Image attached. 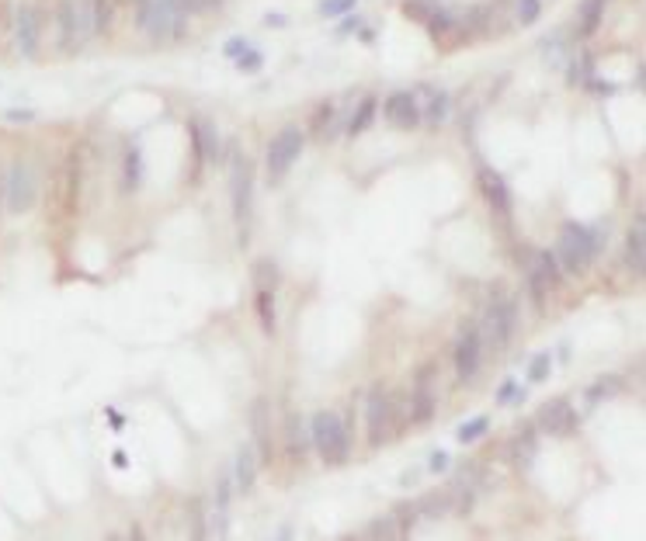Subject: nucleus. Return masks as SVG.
Returning a JSON list of instances; mask_svg holds the SVG:
<instances>
[{
  "label": "nucleus",
  "instance_id": "obj_1",
  "mask_svg": "<svg viewBox=\"0 0 646 541\" xmlns=\"http://www.w3.org/2000/svg\"><path fill=\"white\" fill-rule=\"evenodd\" d=\"M310 444L317 448L323 465L337 469L352 458V430L334 410H317L310 420Z\"/></svg>",
  "mask_w": 646,
  "mask_h": 541
},
{
  "label": "nucleus",
  "instance_id": "obj_2",
  "mask_svg": "<svg viewBox=\"0 0 646 541\" xmlns=\"http://www.w3.org/2000/svg\"><path fill=\"white\" fill-rule=\"evenodd\" d=\"M601 243L605 236L598 229L581 226V223H566L559 229V247H557V264L559 271H570V275H581L588 271L591 264L601 254Z\"/></svg>",
  "mask_w": 646,
  "mask_h": 541
},
{
  "label": "nucleus",
  "instance_id": "obj_3",
  "mask_svg": "<svg viewBox=\"0 0 646 541\" xmlns=\"http://www.w3.org/2000/svg\"><path fill=\"white\" fill-rule=\"evenodd\" d=\"M38 201V171L31 160H14L4 171V212L25 216Z\"/></svg>",
  "mask_w": 646,
  "mask_h": 541
},
{
  "label": "nucleus",
  "instance_id": "obj_4",
  "mask_svg": "<svg viewBox=\"0 0 646 541\" xmlns=\"http://www.w3.org/2000/svg\"><path fill=\"white\" fill-rule=\"evenodd\" d=\"M230 199H234V219L240 226V243L247 247V229L254 216V167L243 153L230 156Z\"/></svg>",
  "mask_w": 646,
  "mask_h": 541
},
{
  "label": "nucleus",
  "instance_id": "obj_5",
  "mask_svg": "<svg viewBox=\"0 0 646 541\" xmlns=\"http://www.w3.org/2000/svg\"><path fill=\"white\" fill-rule=\"evenodd\" d=\"M483 326H487V341L494 343V351L507 347V341L514 337V330H518V306H514V299H511L504 288H497V292L490 295Z\"/></svg>",
  "mask_w": 646,
  "mask_h": 541
},
{
  "label": "nucleus",
  "instance_id": "obj_6",
  "mask_svg": "<svg viewBox=\"0 0 646 541\" xmlns=\"http://www.w3.org/2000/svg\"><path fill=\"white\" fill-rule=\"evenodd\" d=\"M275 292H278V267L271 260H258L254 264V306H258V319L268 337H275V330H278Z\"/></svg>",
  "mask_w": 646,
  "mask_h": 541
},
{
  "label": "nucleus",
  "instance_id": "obj_7",
  "mask_svg": "<svg viewBox=\"0 0 646 541\" xmlns=\"http://www.w3.org/2000/svg\"><path fill=\"white\" fill-rule=\"evenodd\" d=\"M365 424H369V444H372V448H382V444L393 437V427H396V402H393V396H389L382 385H372V389H369V399H365Z\"/></svg>",
  "mask_w": 646,
  "mask_h": 541
},
{
  "label": "nucleus",
  "instance_id": "obj_8",
  "mask_svg": "<svg viewBox=\"0 0 646 541\" xmlns=\"http://www.w3.org/2000/svg\"><path fill=\"white\" fill-rule=\"evenodd\" d=\"M452 361H455V378H459V382H472V378H476V371L483 365V326H480L476 319H470V323L459 330Z\"/></svg>",
  "mask_w": 646,
  "mask_h": 541
},
{
  "label": "nucleus",
  "instance_id": "obj_9",
  "mask_svg": "<svg viewBox=\"0 0 646 541\" xmlns=\"http://www.w3.org/2000/svg\"><path fill=\"white\" fill-rule=\"evenodd\" d=\"M299 153H302V132H299L295 125H285L282 132H275L271 143H268V177H271V181H282L285 173L293 171Z\"/></svg>",
  "mask_w": 646,
  "mask_h": 541
},
{
  "label": "nucleus",
  "instance_id": "obj_10",
  "mask_svg": "<svg viewBox=\"0 0 646 541\" xmlns=\"http://www.w3.org/2000/svg\"><path fill=\"white\" fill-rule=\"evenodd\" d=\"M525 278H529L531 306H535V309H542V306H546V295H549V288L559 285L557 254H549V250H535V254H531V260L525 264Z\"/></svg>",
  "mask_w": 646,
  "mask_h": 541
},
{
  "label": "nucleus",
  "instance_id": "obj_11",
  "mask_svg": "<svg viewBox=\"0 0 646 541\" xmlns=\"http://www.w3.org/2000/svg\"><path fill=\"white\" fill-rule=\"evenodd\" d=\"M59 29H63V49H81L90 35V7L84 0H63L59 4Z\"/></svg>",
  "mask_w": 646,
  "mask_h": 541
},
{
  "label": "nucleus",
  "instance_id": "obj_12",
  "mask_svg": "<svg viewBox=\"0 0 646 541\" xmlns=\"http://www.w3.org/2000/svg\"><path fill=\"white\" fill-rule=\"evenodd\" d=\"M435 365H424L413 378L411 389V424H428L438 410V396H435Z\"/></svg>",
  "mask_w": 646,
  "mask_h": 541
},
{
  "label": "nucleus",
  "instance_id": "obj_13",
  "mask_svg": "<svg viewBox=\"0 0 646 541\" xmlns=\"http://www.w3.org/2000/svg\"><path fill=\"white\" fill-rule=\"evenodd\" d=\"M539 427L553 437H570L581 427V417L577 410L570 406V399H549L542 410H539Z\"/></svg>",
  "mask_w": 646,
  "mask_h": 541
},
{
  "label": "nucleus",
  "instance_id": "obj_14",
  "mask_svg": "<svg viewBox=\"0 0 646 541\" xmlns=\"http://www.w3.org/2000/svg\"><path fill=\"white\" fill-rule=\"evenodd\" d=\"M247 420H251V430H254V455L258 461H271L275 455V441H271V402L265 396H258L251 402V413H247Z\"/></svg>",
  "mask_w": 646,
  "mask_h": 541
},
{
  "label": "nucleus",
  "instance_id": "obj_15",
  "mask_svg": "<svg viewBox=\"0 0 646 541\" xmlns=\"http://www.w3.org/2000/svg\"><path fill=\"white\" fill-rule=\"evenodd\" d=\"M382 114H386V122L396 125V129H417V125H421V101H417L413 94H407V90H396V94L386 97Z\"/></svg>",
  "mask_w": 646,
  "mask_h": 541
},
{
  "label": "nucleus",
  "instance_id": "obj_16",
  "mask_svg": "<svg viewBox=\"0 0 646 541\" xmlns=\"http://www.w3.org/2000/svg\"><path fill=\"white\" fill-rule=\"evenodd\" d=\"M38 14H35V7L31 4H21L18 11H14V42H18V53L21 56H35L38 53Z\"/></svg>",
  "mask_w": 646,
  "mask_h": 541
},
{
  "label": "nucleus",
  "instance_id": "obj_17",
  "mask_svg": "<svg viewBox=\"0 0 646 541\" xmlns=\"http://www.w3.org/2000/svg\"><path fill=\"white\" fill-rule=\"evenodd\" d=\"M230 496H234V479H230V472H223L216 479V507H212V535L219 541L230 531Z\"/></svg>",
  "mask_w": 646,
  "mask_h": 541
},
{
  "label": "nucleus",
  "instance_id": "obj_18",
  "mask_svg": "<svg viewBox=\"0 0 646 541\" xmlns=\"http://www.w3.org/2000/svg\"><path fill=\"white\" fill-rule=\"evenodd\" d=\"M480 188L487 195V205L497 212V216H511V191H507V181L497 171H483L480 173Z\"/></svg>",
  "mask_w": 646,
  "mask_h": 541
},
{
  "label": "nucleus",
  "instance_id": "obj_19",
  "mask_svg": "<svg viewBox=\"0 0 646 541\" xmlns=\"http://www.w3.org/2000/svg\"><path fill=\"white\" fill-rule=\"evenodd\" d=\"M258 465H261V461H258V455H254V448H251V444H243V448L236 452L234 483L243 496H251V493H254V483H258Z\"/></svg>",
  "mask_w": 646,
  "mask_h": 541
},
{
  "label": "nucleus",
  "instance_id": "obj_20",
  "mask_svg": "<svg viewBox=\"0 0 646 541\" xmlns=\"http://www.w3.org/2000/svg\"><path fill=\"white\" fill-rule=\"evenodd\" d=\"M625 264L636 271V275H643L646 267V226H643V212L636 216V223L629 229V236H625Z\"/></svg>",
  "mask_w": 646,
  "mask_h": 541
},
{
  "label": "nucleus",
  "instance_id": "obj_21",
  "mask_svg": "<svg viewBox=\"0 0 646 541\" xmlns=\"http://www.w3.org/2000/svg\"><path fill=\"white\" fill-rule=\"evenodd\" d=\"M285 448H289L293 461H302L310 452V427L299 413H289V420H285Z\"/></svg>",
  "mask_w": 646,
  "mask_h": 541
},
{
  "label": "nucleus",
  "instance_id": "obj_22",
  "mask_svg": "<svg viewBox=\"0 0 646 541\" xmlns=\"http://www.w3.org/2000/svg\"><path fill=\"white\" fill-rule=\"evenodd\" d=\"M77 199H81V160L70 156L66 167H63V208L73 212V208H77Z\"/></svg>",
  "mask_w": 646,
  "mask_h": 541
},
{
  "label": "nucleus",
  "instance_id": "obj_23",
  "mask_svg": "<svg viewBox=\"0 0 646 541\" xmlns=\"http://www.w3.org/2000/svg\"><path fill=\"white\" fill-rule=\"evenodd\" d=\"M140 184H143V153L140 146H129L122 164V191H140Z\"/></svg>",
  "mask_w": 646,
  "mask_h": 541
},
{
  "label": "nucleus",
  "instance_id": "obj_24",
  "mask_svg": "<svg viewBox=\"0 0 646 541\" xmlns=\"http://www.w3.org/2000/svg\"><path fill=\"white\" fill-rule=\"evenodd\" d=\"M188 541H208V513L202 496L188 500Z\"/></svg>",
  "mask_w": 646,
  "mask_h": 541
},
{
  "label": "nucleus",
  "instance_id": "obj_25",
  "mask_svg": "<svg viewBox=\"0 0 646 541\" xmlns=\"http://www.w3.org/2000/svg\"><path fill=\"white\" fill-rule=\"evenodd\" d=\"M369 541H404L400 538V528H396V520H393V513H382L376 517L372 524H369Z\"/></svg>",
  "mask_w": 646,
  "mask_h": 541
},
{
  "label": "nucleus",
  "instance_id": "obj_26",
  "mask_svg": "<svg viewBox=\"0 0 646 541\" xmlns=\"http://www.w3.org/2000/svg\"><path fill=\"white\" fill-rule=\"evenodd\" d=\"M487 430H490V417L480 413V417H472V420H466L463 427L455 430V441H459V444H472V441H480Z\"/></svg>",
  "mask_w": 646,
  "mask_h": 541
},
{
  "label": "nucleus",
  "instance_id": "obj_27",
  "mask_svg": "<svg viewBox=\"0 0 646 541\" xmlns=\"http://www.w3.org/2000/svg\"><path fill=\"white\" fill-rule=\"evenodd\" d=\"M372 118H376V97H365L361 101V108L352 114V122H348V136H361L369 125H372Z\"/></svg>",
  "mask_w": 646,
  "mask_h": 541
},
{
  "label": "nucleus",
  "instance_id": "obj_28",
  "mask_svg": "<svg viewBox=\"0 0 646 541\" xmlns=\"http://www.w3.org/2000/svg\"><path fill=\"white\" fill-rule=\"evenodd\" d=\"M112 4L115 0H90V31H105L112 25Z\"/></svg>",
  "mask_w": 646,
  "mask_h": 541
},
{
  "label": "nucleus",
  "instance_id": "obj_29",
  "mask_svg": "<svg viewBox=\"0 0 646 541\" xmlns=\"http://www.w3.org/2000/svg\"><path fill=\"white\" fill-rule=\"evenodd\" d=\"M417 503H400L396 511H393V520H396V528H400V538H407L413 531V524H417Z\"/></svg>",
  "mask_w": 646,
  "mask_h": 541
},
{
  "label": "nucleus",
  "instance_id": "obj_30",
  "mask_svg": "<svg viewBox=\"0 0 646 541\" xmlns=\"http://www.w3.org/2000/svg\"><path fill=\"white\" fill-rule=\"evenodd\" d=\"M549 371H553V354L549 351H542V354H535L531 358V365H529V382H546L549 378Z\"/></svg>",
  "mask_w": 646,
  "mask_h": 541
},
{
  "label": "nucleus",
  "instance_id": "obj_31",
  "mask_svg": "<svg viewBox=\"0 0 646 541\" xmlns=\"http://www.w3.org/2000/svg\"><path fill=\"white\" fill-rule=\"evenodd\" d=\"M601 11H605V0H584V7H581V14H584L581 31H584V35H591V31L598 29V21H601Z\"/></svg>",
  "mask_w": 646,
  "mask_h": 541
},
{
  "label": "nucleus",
  "instance_id": "obj_32",
  "mask_svg": "<svg viewBox=\"0 0 646 541\" xmlns=\"http://www.w3.org/2000/svg\"><path fill=\"white\" fill-rule=\"evenodd\" d=\"M531 455H535V427H522V437L514 441V458H518V465L522 461L529 465Z\"/></svg>",
  "mask_w": 646,
  "mask_h": 541
},
{
  "label": "nucleus",
  "instance_id": "obj_33",
  "mask_svg": "<svg viewBox=\"0 0 646 541\" xmlns=\"http://www.w3.org/2000/svg\"><path fill=\"white\" fill-rule=\"evenodd\" d=\"M612 393H618V378L616 375H608V378H598L594 385L588 389V402H601V399H608Z\"/></svg>",
  "mask_w": 646,
  "mask_h": 541
},
{
  "label": "nucleus",
  "instance_id": "obj_34",
  "mask_svg": "<svg viewBox=\"0 0 646 541\" xmlns=\"http://www.w3.org/2000/svg\"><path fill=\"white\" fill-rule=\"evenodd\" d=\"M445 112H448V97L438 90V94H431V105H428V112L421 114V118H428V125H438Z\"/></svg>",
  "mask_w": 646,
  "mask_h": 541
},
{
  "label": "nucleus",
  "instance_id": "obj_35",
  "mask_svg": "<svg viewBox=\"0 0 646 541\" xmlns=\"http://www.w3.org/2000/svg\"><path fill=\"white\" fill-rule=\"evenodd\" d=\"M497 402H504V406H511V402H525V389H522L514 378H507V382L497 389Z\"/></svg>",
  "mask_w": 646,
  "mask_h": 541
},
{
  "label": "nucleus",
  "instance_id": "obj_36",
  "mask_svg": "<svg viewBox=\"0 0 646 541\" xmlns=\"http://www.w3.org/2000/svg\"><path fill=\"white\" fill-rule=\"evenodd\" d=\"M358 0H323L320 4V14H327V18H337V14H348Z\"/></svg>",
  "mask_w": 646,
  "mask_h": 541
},
{
  "label": "nucleus",
  "instance_id": "obj_37",
  "mask_svg": "<svg viewBox=\"0 0 646 541\" xmlns=\"http://www.w3.org/2000/svg\"><path fill=\"white\" fill-rule=\"evenodd\" d=\"M539 11H542L539 0H518V21H522V25H531V21L539 18Z\"/></svg>",
  "mask_w": 646,
  "mask_h": 541
},
{
  "label": "nucleus",
  "instance_id": "obj_38",
  "mask_svg": "<svg viewBox=\"0 0 646 541\" xmlns=\"http://www.w3.org/2000/svg\"><path fill=\"white\" fill-rule=\"evenodd\" d=\"M407 11H413V18H431L438 7H435V0H411Z\"/></svg>",
  "mask_w": 646,
  "mask_h": 541
},
{
  "label": "nucleus",
  "instance_id": "obj_39",
  "mask_svg": "<svg viewBox=\"0 0 646 541\" xmlns=\"http://www.w3.org/2000/svg\"><path fill=\"white\" fill-rule=\"evenodd\" d=\"M177 4V11L181 14H195V11H206V7H212L216 0H174Z\"/></svg>",
  "mask_w": 646,
  "mask_h": 541
},
{
  "label": "nucleus",
  "instance_id": "obj_40",
  "mask_svg": "<svg viewBox=\"0 0 646 541\" xmlns=\"http://www.w3.org/2000/svg\"><path fill=\"white\" fill-rule=\"evenodd\" d=\"M448 465H452V461H448V452H435V455L428 458V472H435V476H438V472H448Z\"/></svg>",
  "mask_w": 646,
  "mask_h": 541
},
{
  "label": "nucleus",
  "instance_id": "obj_41",
  "mask_svg": "<svg viewBox=\"0 0 646 541\" xmlns=\"http://www.w3.org/2000/svg\"><path fill=\"white\" fill-rule=\"evenodd\" d=\"M261 66V53H254V49H247L243 56H240V70H247V73H254Z\"/></svg>",
  "mask_w": 646,
  "mask_h": 541
},
{
  "label": "nucleus",
  "instance_id": "obj_42",
  "mask_svg": "<svg viewBox=\"0 0 646 541\" xmlns=\"http://www.w3.org/2000/svg\"><path fill=\"white\" fill-rule=\"evenodd\" d=\"M247 49H251V46H247V38H230V46H226V53H230V56H243V53H247Z\"/></svg>",
  "mask_w": 646,
  "mask_h": 541
},
{
  "label": "nucleus",
  "instance_id": "obj_43",
  "mask_svg": "<svg viewBox=\"0 0 646 541\" xmlns=\"http://www.w3.org/2000/svg\"><path fill=\"white\" fill-rule=\"evenodd\" d=\"M125 541H147V535H143V528H140V524H132V528H129V538Z\"/></svg>",
  "mask_w": 646,
  "mask_h": 541
},
{
  "label": "nucleus",
  "instance_id": "obj_44",
  "mask_svg": "<svg viewBox=\"0 0 646 541\" xmlns=\"http://www.w3.org/2000/svg\"><path fill=\"white\" fill-rule=\"evenodd\" d=\"M275 541H293V528H289V524H282V528H278V535H275Z\"/></svg>",
  "mask_w": 646,
  "mask_h": 541
},
{
  "label": "nucleus",
  "instance_id": "obj_45",
  "mask_svg": "<svg viewBox=\"0 0 646 541\" xmlns=\"http://www.w3.org/2000/svg\"><path fill=\"white\" fill-rule=\"evenodd\" d=\"M112 461H115V469H129V455H125V452H115Z\"/></svg>",
  "mask_w": 646,
  "mask_h": 541
},
{
  "label": "nucleus",
  "instance_id": "obj_46",
  "mask_svg": "<svg viewBox=\"0 0 646 541\" xmlns=\"http://www.w3.org/2000/svg\"><path fill=\"white\" fill-rule=\"evenodd\" d=\"M7 118H11V122H29L31 112H7Z\"/></svg>",
  "mask_w": 646,
  "mask_h": 541
},
{
  "label": "nucleus",
  "instance_id": "obj_47",
  "mask_svg": "<svg viewBox=\"0 0 646 541\" xmlns=\"http://www.w3.org/2000/svg\"><path fill=\"white\" fill-rule=\"evenodd\" d=\"M0 216H4V171H0Z\"/></svg>",
  "mask_w": 646,
  "mask_h": 541
},
{
  "label": "nucleus",
  "instance_id": "obj_48",
  "mask_svg": "<svg viewBox=\"0 0 646 541\" xmlns=\"http://www.w3.org/2000/svg\"><path fill=\"white\" fill-rule=\"evenodd\" d=\"M108 541H125V538H118V535H112V538H108Z\"/></svg>",
  "mask_w": 646,
  "mask_h": 541
},
{
  "label": "nucleus",
  "instance_id": "obj_49",
  "mask_svg": "<svg viewBox=\"0 0 646 541\" xmlns=\"http://www.w3.org/2000/svg\"><path fill=\"white\" fill-rule=\"evenodd\" d=\"M341 541H361V538H341Z\"/></svg>",
  "mask_w": 646,
  "mask_h": 541
}]
</instances>
